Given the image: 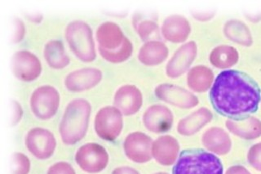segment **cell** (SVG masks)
Returning <instances> with one entry per match:
<instances>
[{"instance_id": "cell-26", "label": "cell", "mask_w": 261, "mask_h": 174, "mask_svg": "<svg viewBox=\"0 0 261 174\" xmlns=\"http://www.w3.org/2000/svg\"><path fill=\"white\" fill-rule=\"evenodd\" d=\"M99 51H100V55L106 61L113 62V63H118V62H123L130 57L132 52H133V47H132L130 42L126 39L123 45L115 51H106V50L100 49V48H99Z\"/></svg>"}, {"instance_id": "cell-29", "label": "cell", "mask_w": 261, "mask_h": 174, "mask_svg": "<svg viewBox=\"0 0 261 174\" xmlns=\"http://www.w3.org/2000/svg\"><path fill=\"white\" fill-rule=\"evenodd\" d=\"M47 174H76V172L70 164L66 162H59L49 168Z\"/></svg>"}, {"instance_id": "cell-3", "label": "cell", "mask_w": 261, "mask_h": 174, "mask_svg": "<svg viewBox=\"0 0 261 174\" xmlns=\"http://www.w3.org/2000/svg\"><path fill=\"white\" fill-rule=\"evenodd\" d=\"M173 174H223V166L213 154L202 150H189L182 152Z\"/></svg>"}, {"instance_id": "cell-10", "label": "cell", "mask_w": 261, "mask_h": 174, "mask_svg": "<svg viewBox=\"0 0 261 174\" xmlns=\"http://www.w3.org/2000/svg\"><path fill=\"white\" fill-rule=\"evenodd\" d=\"M153 141L149 136L143 133H130L124 142L125 153L126 156L139 164L146 163L152 158Z\"/></svg>"}, {"instance_id": "cell-15", "label": "cell", "mask_w": 261, "mask_h": 174, "mask_svg": "<svg viewBox=\"0 0 261 174\" xmlns=\"http://www.w3.org/2000/svg\"><path fill=\"white\" fill-rule=\"evenodd\" d=\"M179 151L177 140L171 136H162L153 142L152 155L159 164L169 166L175 163Z\"/></svg>"}, {"instance_id": "cell-7", "label": "cell", "mask_w": 261, "mask_h": 174, "mask_svg": "<svg viewBox=\"0 0 261 174\" xmlns=\"http://www.w3.org/2000/svg\"><path fill=\"white\" fill-rule=\"evenodd\" d=\"M122 112L114 107L100 109L95 119V129L99 137L106 141H114L122 132Z\"/></svg>"}, {"instance_id": "cell-14", "label": "cell", "mask_w": 261, "mask_h": 174, "mask_svg": "<svg viewBox=\"0 0 261 174\" xmlns=\"http://www.w3.org/2000/svg\"><path fill=\"white\" fill-rule=\"evenodd\" d=\"M142 94L138 88L126 85L117 91L114 96V105L125 115H133L142 106Z\"/></svg>"}, {"instance_id": "cell-13", "label": "cell", "mask_w": 261, "mask_h": 174, "mask_svg": "<svg viewBox=\"0 0 261 174\" xmlns=\"http://www.w3.org/2000/svg\"><path fill=\"white\" fill-rule=\"evenodd\" d=\"M145 127L153 133H164L173 123V115L169 109L161 105L149 107L143 117Z\"/></svg>"}, {"instance_id": "cell-1", "label": "cell", "mask_w": 261, "mask_h": 174, "mask_svg": "<svg viewBox=\"0 0 261 174\" xmlns=\"http://www.w3.org/2000/svg\"><path fill=\"white\" fill-rule=\"evenodd\" d=\"M212 106L224 116L240 118L258 110L260 89L243 72L225 70L217 76L210 93Z\"/></svg>"}, {"instance_id": "cell-19", "label": "cell", "mask_w": 261, "mask_h": 174, "mask_svg": "<svg viewBox=\"0 0 261 174\" xmlns=\"http://www.w3.org/2000/svg\"><path fill=\"white\" fill-rule=\"evenodd\" d=\"M202 142L206 149L217 155H225L231 150L232 142L226 132L220 128H212L204 133Z\"/></svg>"}, {"instance_id": "cell-27", "label": "cell", "mask_w": 261, "mask_h": 174, "mask_svg": "<svg viewBox=\"0 0 261 174\" xmlns=\"http://www.w3.org/2000/svg\"><path fill=\"white\" fill-rule=\"evenodd\" d=\"M31 162L24 154L16 152L12 156V174H28Z\"/></svg>"}, {"instance_id": "cell-11", "label": "cell", "mask_w": 261, "mask_h": 174, "mask_svg": "<svg viewBox=\"0 0 261 174\" xmlns=\"http://www.w3.org/2000/svg\"><path fill=\"white\" fill-rule=\"evenodd\" d=\"M155 94L160 100L180 108H192L198 104V99L191 92L171 84L159 85Z\"/></svg>"}, {"instance_id": "cell-33", "label": "cell", "mask_w": 261, "mask_h": 174, "mask_svg": "<svg viewBox=\"0 0 261 174\" xmlns=\"http://www.w3.org/2000/svg\"><path fill=\"white\" fill-rule=\"evenodd\" d=\"M226 174H251L248 170L246 169L243 166H233L228 168Z\"/></svg>"}, {"instance_id": "cell-12", "label": "cell", "mask_w": 261, "mask_h": 174, "mask_svg": "<svg viewBox=\"0 0 261 174\" xmlns=\"http://www.w3.org/2000/svg\"><path fill=\"white\" fill-rule=\"evenodd\" d=\"M102 72L96 68H84L68 74L65 85L72 92H83L96 86L102 80Z\"/></svg>"}, {"instance_id": "cell-30", "label": "cell", "mask_w": 261, "mask_h": 174, "mask_svg": "<svg viewBox=\"0 0 261 174\" xmlns=\"http://www.w3.org/2000/svg\"><path fill=\"white\" fill-rule=\"evenodd\" d=\"M158 29V27L155 23L151 21H145L143 22L140 28H139V33L143 39H146L149 37V35L153 33V31Z\"/></svg>"}, {"instance_id": "cell-23", "label": "cell", "mask_w": 261, "mask_h": 174, "mask_svg": "<svg viewBox=\"0 0 261 174\" xmlns=\"http://www.w3.org/2000/svg\"><path fill=\"white\" fill-rule=\"evenodd\" d=\"M168 49L161 42L153 41L145 43L139 54V59L145 65L155 66L167 58Z\"/></svg>"}, {"instance_id": "cell-20", "label": "cell", "mask_w": 261, "mask_h": 174, "mask_svg": "<svg viewBox=\"0 0 261 174\" xmlns=\"http://www.w3.org/2000/svg\"><path fill=\"white\" fill-rule=\"evenodd\" d=\"M190 30V26L186 19L179 16H173L166 19L162 32L167 40L173 43H180L186 40Z\"/></svg>"}, {"instance_id": "cell-5", "label": "cell", "mask_w": 261, "mask_h": 174, "mask_svg": "<svg viewBox=\"0 0 261 174\" xmlns=\"http://www.w3.org/2000/svg\"><path fill=\"white\" fill-rule=\"evenodd\" d=\"M59 104V92L48 85L37 88L31 96V111L37 118L43 120L51 119L56 115Z\"/></svg>"}, {"instance_id": "cell-2", "label": "cell", "mask_w": 261, "mask_h": 174, "mask_svg": "<svg viewBox=\"0 0 261 174\" xmlns=\"http://www.w3.org/2000/svg\"><path fill=\"white\" fill-rule=\"evenodd\" d=\"M91 110V105L84 99H75L69 103L60 125L64 143L74 145L84 138L88 130Z\"/></svg>"}, {"instance_id": "cell-6", "label": "cell", "mask_w": 261, "mask_h": 174, "mask_svg": "<svg viewBox=\"0 0 261 174\" xmlns=\"http://www.w3.org/2000/svg\"><path fill=\"white\" fill-rule=\"evenodd\" d=\"M76 163L82 170L88 173L101 172L108 164L109 156L102 145L88 143L77 150Z\"/></svg>"}, {"instance_id": "cell-34", "label": "cell", "mask_w": 261, "mask_h": 174, "mask_svg": "<svg viewBox=\"0 0 261 174\" xmlns=\"http://www.w3.org/2000/svg\"><path fill=\"white\" fill-rule=\"evenodd\" d=\"M112 174H140L137 170L133 169L130 167H121L113 171Z\"/></svg>"}, {"instance_id": "cell-25", "label": "cell", "mask_w": 261, "mask_h": 174, "mask_svg": "<svg viewBox=\"0 0 261 174\" xmlns=\"http://www.w3.org/2000/svg\"><path fill=\"white\" fill-rule=\"evenodd\" d=\"M211 61L217 67H230L238 61V53L231 47H220L212 52Z\"/></svg>"}, {"instance_id": "cell-35", "label": "cell", "mask_w": 261, "mask_h": 174, "mask_svg": "<svg viewBox=\"0 0 261 174\" xmlns=\"http://www.w3.org/2000/svg\"><path fill=\"white\" fill-rule=\"evenodd\" d=\"M156 174H167V173H166V172H159V173H156Z\"/></svg>"}, {"instance_id": "cell-16", "label": "cell", "mask_w": 261, "mask_h": 174, "mask_svg": "<svg viewBox=\"0 0 261 174\" xmlns=\"http://www.w3.org/2000/svg\"><path fill=\"white\" fill-rule=\"evenodd\" d=\"M96 38L99 48L106 51H115L120 48L126 39L122 30L113 22L103 23L98 28Z\"/></svg>"}, {"instance_id": "cell-21", "label": "cell", "mask_w": 261, "mask_h": 174, "mask_svg": "<svg viewBox=\"0 0 261 174\" xmlns=\"http://www.w3.org/2000/svg\"><path fill=\"white\" fill-rule=\"evenodd\" d=\"M212 119V113L209 110L206 108L199 109L179 121L178 132L184 136L193 135L209 123Z\"/></svg>"}, {"instance_id": "cell-9", "label": "cell", "mask_w": 261, "mask_h": 174, "mask_svg": "<svg viewBox=\"0 0 261 174\" xmlns=\"http://www.w3.org/2000/svg\"><path fill=\"white\" fill-rule=\"evenodd\" d=\"M12 70L16 78L31 82L40 76L42 66L35 54L27 50H20L12 56Z\"/></svg>"}, {"instance_id": "cell-28", "label": "cell", "mask_w": 261, "mask_h": 174, "mask_svg": "<svg viewBox=\"0 0 261 174\" xmlns=\"http://www.w3.org/2000/svg\"><path fill=\"white\" fill-rule=\"evenodd\" d=\"M249 164L261 172V142L253 145L247 155Z\"/></svg>"}, {"instance_id": "cell-8", "label": "cell", "mask_w": 261, "mask_h": 174, "mask_svg": "<svg viewBox=\"0 0 261 174\" xmlns=\"http://www.w3.org/2000/svg\"><path fill=\"white\" fill-rule=\"evenodd\" d=\"M25 145L35 157L46 160L53 156L57 143L55 137L49 130L34 128L27 133Z\"/></svg>"}, {"instance_id": "cell-31", "label": "cell", "mask_w": 261, "mask_h": 174, "mask_svg": "<svg viewBox=\"0 0 261 174\" xmlns=\"http://www.w3.org/2000/svg\"><path fill=\"white\" fill-rule=\"evenodd\" d=\"M24 34H25V27L24 23L20 20L16 21V31H15L14 38L13 41L14 43H18L24 39Z\"/></svg>"}, {"instance_id": "cell-22", "label": "cell", "mask_w": 261, "mask_h": 174, "mask_svg": "<svg viewBox=\"0 0 261 174\" xmlns=\"http://www.w3.org/2000/svg\"><path fill=\"white\" fill-rule=\"evenodd\" d=\"M44 58L49 66L56 70L66 67L70 62L69 56L65 52L63 43L59 40H53L46 44Z\"/></svg>"}, {"instance_id": "cell-32", "label": "cell", "mask_w": 261, "mask_h": 174, "mask_svg": "<svg viewBox=\"0 0 261 174\" xmlns=\"http://www.w3.org/2000/svg\"><path fill=\"white\" fill-rule=\"evenodd\" d=\"M12 107H12L13 113H12V125H15L16 123H18L20 119H21V117L23 115V111L22 108L20 107V105L16 101L12 102Z\"/></svg>"}, {"instance_id": "cell-18", "label": "cell", "mask_w": 261, "mask_h": 174, "mask_svg": "<svg viewBox=\"0 0 261 174\" xmlns=\"http://www.w3.org/2000/svg\"><path fill=\"white\" fill-rule=\"evenodd\" d=\"M226 126L231 133L243 139H255L261 136V122L255 117L237 120L229 119Z\"/></svg>"}, {"instance_id": "cell-24", "label": "cell", "mask_w": 261, "mask_h": 174, "mask_svg": "<svg viewBox=\"0 0 261 174\" xmlns=\"http://www.w3.org/2000/svg\"><path fill=\"white\" fill-rule=\"evenodd\" d=\"M213 74L207 68L195 67L188 74V85L192 90L202 92L207 90L212 85Z\"/></svg>"}, {"instance_id": "cell-4", "label": "cell", "mask_w": 261, "mask_h": 174, "mask_svg": "<svg viewBox=\"0 0 261 174\" xmlns=\"http://www.w3.org/2000/svg\"><path fill=\"white\" fill-rule=\"evenodd\" d=\"M65 38L69 47L81 61L92 62L96 57L91 27L81 21L69 23L65 30Z\"/></svg>"}, {"instance_id": "cell-17", "label": "cell", "mask_w": 261, "mask_h": 174, "mask_svg": "<svg viewBox=\"0 0 261 174\" xmlns=\"http://www.w3.org/2000/svg\"><path fill=\"white\" fill-rule=\"evenodd\" d=\"M196 47L194 43H186L182 46L172 57L167 66V76L175 78L186 72L195 58Z\"/></svg>"}]
</instances>
